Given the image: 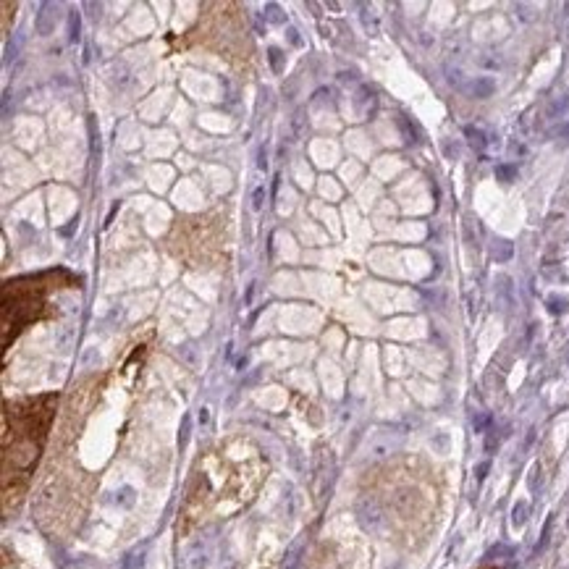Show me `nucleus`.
Returning a JSON list of instances; mask_svg holds the SVG:
<instances>
[{"label": "nucleus", "instance_id": "obj_1", "mask_svg": "<svg viewBox=\"0 0 569 569\" xmlns=\"http://www.w3.org/2000/svg\"><path fill=\"white\" fill-rule=\"evenodd\" d=\"M50 412H53V396L24 404L21 410L14 412V436L6 433V488L19 475L27 478L37 465L45 433H48Z\"/></svg>", "mask_w": 569, "mask_h": 569}, {"label": "nucleus", "instance_id": "obj_2", "mask_svg": "<svg viewBox=\"0 0 569 569\" xmlns=\"http://www.w3.org/2000/svg\"><path fill=\"white\" fill-rule=\"evenodd\" d=\"M58 21H61V6H58V3H40L37 16H35L37 35H42V37L53 35L58 27Z\"/></svg>", "mask_w": 569, "mask_h": 569}, {"label": "nucleus", "instance_id": "obj_3", "mask_svg": "<svg viewBox=\"0 0 569 569\" xmlns=\"http://www.w3.org/2000/svg\"><path fill=\"white\" fill-rule=\"evenodd\" d=\"M465 92L475 100H486V98H491L493 92H496V82H493L491 77H478L467 84Z\"/></svg>", "mask_w": 569, "mask_h": 569}, {"label": "nucleus", "instance_id": "obj_4", "mask_svg": "<svg viewBox=\"0 0 569 569\" xmlns=\"http://www.w3.org/2000/svg\"><path fill=\"white\" fill-rule=\"evenodd\" d=\"M514 255V244L509 239H493V247H491V257L496 263H507L512 260Z\"/></svg>", "mask_w": 569, "mask_h": 569}, {"label": "nucleus", "instance_id": "obj_5", "mask_svg": "<svg viewBox=\"0 0 569 569\" xmlns=\"http://www.w3.org/2000/svg\"><path fill=\"white\" fill-rule=\"evenodd\" d=\"M567 111H569V92H564V95L551 100L549 108H546V118H549V121H556V118H562Z\"/></svg>", "mask_w": 569, "mask_h": 569}, {"label": "nucleus", "instance_id": "obj_6", "mask_svg": "<svg viewBox=\"0 0 569 569\" xmlns=\"http://www.w3.org/2000/svg\"><path fill=\"white\" fill-rule=\"evenodd\" d=\"M465 137H467V142H470L472 150H478V153H480V150H486L488 139H486V134L480 132L478 126H467Z\"/></svg>", "mask_w": 569, "mask_h": 569}, {"label": "nucleus", "instance_id": "obj_7", "mask_svg": "<svg viewBox=\"0 0 569 569\" xmlns=\"http://www.w3.org/2000/svg\"><path fill=\"white\" fill-rule=\"evenodd\" d=\"M82 40V14L79 11H69V42L77 45Z\"/></svg>", "mask_w": 569, "mask_h": 569}, {"label": "nucleus", "instance_id": "obj_8", "mask_svg": "<svg viewBox=\"0 0 569 569\" xmlns=\"http://www.w3.org/2000/svg\"><path fill=\"white\" fill-rule=\"evenodd\" d=\"M268 61H271V69L276 71V74H284V69H286L284 50H281V48H271V50H268Z\"/></svg>", "mask_w": 569, "mask_h": 569}, {"label": "nucleus", "instance_id": "obj_9", "mask_svg": "<svg viewBox=\"0 0 569 569\" xmlns=\"http://www.w3.org/2000/svg\"><path fill=\"white\" fill-rule=\"evenodd\" d=\"M496 179H499L501 184H512V181L517 179V166H512V163H501V166H496Z\"/></svg>", "mask_w": 569, "mask_h": 569}, {"label": "nucleus", "instance_id": "obj_10", "mask_svg": "<svg viewBox=\"0 0 569 569\" xmlns=\"http://www.w3.org/2000/svg\"><path fill=\"white\" fill-rule=\"evenodd\" d=\"M265 21H268V24H284L286 21V16L281 14V8L276 6V3H268V6H265Z\"/></svg>", "mask_w": 569, "mask_h": 569}, {"label": "nucleus", "instance_id": "obj_11", "mask_svg": "<svg viewBox=\"0 0 569 569\" xmlns=\"http://www.w3.org/2000/svg\"><path fill=\"white\" fill-rule=\"evenodd\" d=\"M546 305H549V313L551 315H564L569 310V299H564V297H551L549 302H546Z\"/></svg>", "mask_w": 569, "mask_h": 569}, {"label": "nucleus", "instance_id": "obj_12", "mask_svg": "<svg viewBox=\"0 0 569 569\" xmlns=\"http://www.w3.org/2000/svg\"><path fill=\"white\" fill-rule=\"evenodd\" d=\"M465 242L470 250H478V239H475V231H472V218H465Z\"/></svg>", "mask_w": 569, "mask_h": 569}, {"label": "nucleus", "instance_id": "obj_13", "mask_svg": "<svg viewBox=\"0 0 569 569\" xmlns=\"http://www.w3.org/2000/svg\"><path fill=\"white\" fill-rule=\"evenodd\" d=\"M19 45H21V37L19 40H8V45H6V56H3V61L6 63H11V58H16L19 56Z\"/></svg>", "mask_w": 569, "mask_h": 569}, {"label": "nucleus", "instance_id": "obj_14", "mask_svg": "<svg viewBox=\"0 0 569 569\" xmlns=\"http://www.w3.org/2000/svg\"><path fill=\"white\" fill-rule=\"evenodd\" d=\"M263 205H265V187H257L255 192H252V208L263 210Z\"/></svg>", "mask_w": 569, "mask_h": 569}, {"label": "nucleus", "instance_id": "obj_15", "mask_svg": "<svg viewBox=\"0 0 569 569\" xmlns=\"http://www.w3.org/2000/svg\"><path fill=\"white\" fill-rule=\"evenodd\" d=\"M525 514H528V507H525V504H520V507L514 509V525H517V528L525 522Z\"/></svg>", "mask_w": 569, "mask_h": 569}, {"label": "nucleus", "instance_id": "obj_16", "mask_svg": "<svg viewBox=\"0 0 569 569\" xmlns=\"http://www.w3.org/2000/svg\"><path fill=\"white\" fill-rule=\"evenodd\" d=\"M257 168H260V171L268 168V153H265V147H260V153H257Z\"/></svg>", "mask_w": 569, "mask_h": 569}, {"label": "nucleus", "instance_id": "obj_17", "mask_svg": "<svg viewBox=\"0 0 569 569\" xmlns=\"http://www.w3.org/2000/svg\"><path fill=\"white\" fill-rule=\"evenodd\" d=\"M77 223H79V218H74V221H71L69 226H63L61 234H63V236H71V234H74V229H77Z\"/></svg>", "mask_w": 569, "mask_h": 569}, {"label": "nucleus", "instance_id": "obj_18", "mask_svg": "<svg viewBox=\"0 0 569 569\" xmlns=\"http://www.w3.org/2000/svg\"><path fill=\"white\" fill-rule=\"evenodd\" d=\"M554 137H562V139H569V121L567 124H562L559 129L554 132Z\"/></svg>", "mask_w": 569, "mask_h": 569}, {"label": "nucleus", "instance_id": "obj_19", "mask_svg": "<svg viewBox=\"0 0 569 569\" xmlns=\"http://www.w3.org/2000/svg\"><path fill=\"white\" fill-rule=\"evenodd\" d=\"M289 40H292V45H297V48H299V45H302V40H299V32H297V29H289Z\"/></svg>", "mask_w": 569, "mask_h": 569}, {"label": "nucleus", "instance_id": "obj_20", "mask_svg": "<svg viewBox=\"0 0 569 569\" xmlns=\"http://www.w3.org/2000/svg\"><path fill=\"white\" fill-rule=\"evenodd\" d=\"M564 21H567V32H569V3L564 6Z\"/></svg>", "mask_w": 569, "mask_h": 569}]
</instances>
